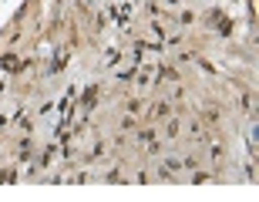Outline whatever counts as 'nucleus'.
Listing matches in <instances>:
<instances>
[{"label":"nucleus","mask_w":259,"mask_h":202,"mask_svg":"<svg viewBox=\"0 0 259 202\" xmlns=\"http://www.w3.org/2000/svg\"><path fill=\"white\" fill-rule=\"evenodd\" d=\"M0 64H4V71H20V67H24V61H20L17 54H4V58H0Z\"/></svg>","instance_id":"1"}]
</instances>
